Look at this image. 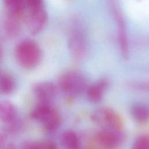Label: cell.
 <instances>
[{
    "label": "cell",
    "instance_id": "obj_17",
    "mask_svg": "<svg viewBox=\"0 0 149 149\" xmlns=\"http://www.w3.org/2000/svg\"><path fill=\"white\" fill-rule=\"evenodd\" d=\"M16 87L14 79L9 74L0 75V92L5 94H9L13 92Z\"/></svg>",
    "mask_w": 149,
    "mask_h": 149
},
{
    "label": "cell",
    "instance_id": "obj_7",
    "mask_svg": "<svg viewBox=\"0 0 149 149\" xmlns=\"http://www.w3.org/2000/svg\"><path fill=\"white\" fill-rule=\"evenodd\" d=\"M33 91L39 102L50 103L55 96L56 88L52 83L41 82L34 86Z\"/></svg>",
    "mask_w": 149,
    "mask_h": 149
},
{
    "label": "cell",
    "instance_id": "obj_5",
    "mask_svg": "<svg viewBox=\"0 0 149 149\" xmlns=\"http://www.w3.org/2000/svg\"><path fill=\"white\" fill-rule=\"evenodd\" d=\"M124 139L123 131L100 129L93 134L92 140L99 149H118L122 145Z\"/></svg>",
    "mask_w": 149,
    "mask_h": 149
},
{
    "label": "cell",
    "instance_id": "obj_1",
    "mask_svg": "<svg viewBox=\"0 0 149 149\" xmlns=\"http://www.w3.org/2000/svg\"><path fill=\"white\" fill-rule=\"evenodd\" d=\"M15 55L19 63L26 69L37 66L42 58V51L39 45L31 39H24L17 45Z\"/></svg>",
    "mask_w": 149,
    "mask_h": 149
},
{
    "label": "cell",
    "instance_id": "obj_6",
    "mask_svg": "<svg viewBox=\"0 0 149 149\" xmlns=\"http://www.w3.org/2000/svg\"><path fill=\"white\" fill-rule=\"evenodd\" d=\"M109 6L112 15L116 23L118 38L120 52L123 57L127 59L129 56V45L125 22L122 12L116 3L114 1H111Z\"/></svg>",
    "mask_w": 149,
    "mask_h": 149
},
{
    "label": "cell",
    "instance_id": "obj_22",
    "mask_svg": "<svg viewBox=\"0 0 149 149\" xmlns=\"http://www.w3.org/2000/svg\"><path fill=\"white\" fill-rule=\"evenodd\" d=\"M4 138L0 134V149H2L4 146Z\"/></svg>",
    "mask_w": 149,
    "mask_h": 149
},
{
    "label": "cell",
    "instance_id": "obj_18",
    "mask_svg": "<svg viewBox=\"0 0 149 149\" xmlns=\"http://www.w3.org/2000/svg\"><path fill=\"white\" fill-rule=\"evenodd\" d=\"M131 149H149V134L138 137L133 142Z\"/></svg>",
    "mask_w": 149,
    "mask_h": 149
},
{
    "label": "cell",
    "instance_id": "obj_10",
    "mask_svg": "<svg viewBox=\"0 0 149 149\" xmlns=\"http://www.w3.org/2000/svg\"><path fill=\"white\" fill-rule=\"evenodd\" d=\"M17 108L15 105L8 100L0 102V120L9 123L16 119Z\"/></svg>",
    "mask_w": 149,
    "mask_h": 149
},
{
    "label": "cell",
    "instance_id": "obj_21",
    "mask_svg": "<svg viewBox=\"0 0 149 149\" xmlns=\"http://www.w3.org/2000/svg\"><path fill=\"white\" fill-rule=\"evenodd\" d=\"M43 149H58L56 146H55L53 143L47 142L42 144Z\"/></svg>",
    "mask_w": 149,
    "mask_h": 149
},
{
    "label": "cell",
    "instance_id": "obj_8",
    "mask_svg": "<svg viewBox=\"0 0 149 149\" xmlns=\"http://www.w3.org/2000/svg\"><path fill=\"white\" fill-rule=\"evenodd\" d=\"M69 47L72 55L74 58L80 59L84 56L86 51L85 41L78 31H74L70 37Z\"/></svg>",
    "mask_w": 149,
    "mask_h": 149
},
{
    "label": "cell",
    "instance_id": "obj_2",
    "mask_svg": "<svg viewBox=\"0 0 149 149\" xmlns=\"http://www.w3.org/2000/svg\"><path fill=\"white\" fill-rule=\"evenodd\" d=\"M28 14L26 23L31 34L39 33L44 28L47 21V13L41 1L29 0L26 1Z\"/></svg>",
    "mask_w": 149,
    "mask_h": 149
},
{
    "label": "cell",
    "instance_id": "obj_23",
    "mask_svg": "<svg viewBox=\"0 0 149 149\" xmlns=\"http://www.w3.org/2000/svg\"><path fill=\"white\" fill-rule=\"evenodd\" d=\"M1 52H2V51H1V47H0V56L1 55Z\"/></svg>",
    "mask_w": 149,
    "mask_h": 149
},
{
    "label": "cell",
    "instance_id": "obj_9",
    "mask_svg": "<svg viewBox=\"0 0 149 149\" xmlns=\"http://www.w3.org/2000/svg\"><path fill=\"white\" fill-rule=\"evenodd\" d=\"M108 81L107 79H101L95 83L88 86L86 90L87 97L92 102H98L103 97L104 93L108 87Z\"/></svg>",
    "mask_w": 149,
    "mask_h": 149
},
{
    "label": "cell",
    "instance_id": "obj_13",
    "mask_svg": "<svg viewBox=\"0 0 149 149\" xmlns=\"http://www.w3.org/2000/svg\"><path fill=\"white\" fill-rule=\"evenodd\" d=\"M61 144L65 149H80L81 143L77 134L73 130L64 132L61 137Z\"/></svg>",
    "mask_w": 149,
    "mask_h": 149
},
{
    "label": "cell",
    "instance_id": "obj_12",
    "mask_svg": "<svg viewBox=\"0 0 149 149\" xmlns=\"http://www.w3.org/2000/svg\"><path fill=\"white\" fill-rule=\"evenodd\" d=\"M131 115L138 123H145L149 121V106L143 103H136L130 109Z\"/></svg>",
    "mask_w": 149,
    "mask_h": 149
},
{
    "label": "cell",
    "instance_id": "obj_19",
    "mask_svg": "<svg viewBox=\"0 0 149 149\" xmlns=\"http://www.w3.org/2000/svg\"><path fill=\"white\" fill-rule=\"evenodd\" d=\"M130 85L134 89L149 91V81H134L132 82Z\"/></svg>",
    "mask_w": 149,
    "mask_h": 149
},
{
    "label": "cell",
    "instance_id": "obj_14",
    "mask_svg": "<svg viewBox=\"0 0 149 149\" xmlns=\"http://www.w3.org/2000/svg\"><path fill=\"white\" fill-rule=\"evenodd\" d=\"M61 115L54 108L42 122L44 129L49 132L55 131L61 123Z\"/></svg>",
    "mask_w": 149,
    "mask_h": 149
},
{
    "label": "cell",
    "instance_id": "obj_4",
    "mask_svg": "<svg viewBox=\"0 0 149 149\" xmlns=\"http://www.w3.org/2000/svg\"><path fill=\"white\" fill-rule=\"evenodd\" d=\"M60 89L70 95H76L86 91L88 86L86 79L80 72L68 71L62 74L58 80Z\"/></svg>",
    "mask_w": 149,
    "mask_h": 149
},
{
    "label": "cell",
    "instance_id": "obj_15",
    "mask_svg": "<svg viewBox=\"0 0 149 149\" xmlns=\"http://www.w3.org/2000/svg\"><path fill=\"white\" fill-rule=\"evenodd\" d=\"M8 15L22 17L26 9V1L20 0H9L4 2Z\"/></svg>",
    "mask_w": 149,
    "mask_h": 149
},
{
    "label": "cell",
    "instance_id": "obj_3",
    "mask_svg": "<svg viewBox=\"0 0 149 149\" xmlns=\"http://www.w3.org/2000/svg\"><path fill=\"white\" fill-rule=\"evenodd\" d=\"M91 119L100 129L123 131V120L119 113L112 108L102 107L97 109L92 113Z\"/></svg>",
    "mask_w": 149,
    "mask_h": 149
},
{
    "label": "cell",
    "instance_id": "obj_16",
    "mask_svg": "<svg viewBox=\"0 0 149 149\" xmlns=\"http://www.w3.org/2000/svg\"><path fill=\"white\" fill-rule=\"evenodd\" d=\"M53 108L50 103L38 102L31 112V117L42 122Z\"/></svg>",
    "mask_w": 149,
    "mask_h": 149
},
{
    "label": "cell",
    "instance_id": "obj_20",
    "mask_svg": "<svg viewBox=\"0 0 149 149\" xmlns=\"http://www.w3.org/2000/svg\"><path fill=\"white\" fill-rule=\"evenodd\" d=\"M21 149H43L42 144L34 141H27L23 144Z\"/></svg>",
    "mask_w": 149,
    "mask_h": 149
},
{
    "label": "cell",
    "instance_id": "obj_11",
    "mask_svg": "<svg viewBox=\"0 0 149 149\" xmlns=\"http://www.w3.org/2000/svg\"><path fill=\"white\" fill-rule=\"evenodd\" d=\"M22 17L7 15L5 21V30L9 36L15 37L19 34L22 29Z\"/></svg>",
    "mask_w": 149,
    "mask_h": 149
}]
</instances>
